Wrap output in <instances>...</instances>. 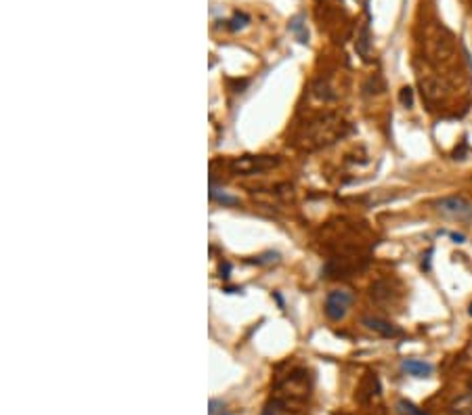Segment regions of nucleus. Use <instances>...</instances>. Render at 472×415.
I'll use <instances>...</instances> for the list:
<instances>
[{
    "instance_id": "1",
    "label": "nucleus",
    "mask_w": 472,
    "mask_h": 415,
    "mask_svg": "<svg viewBox=\"0 0 472 415\" xmlns=\"http://www.w3.org/2000/svg\"><path fill=\"white\" fill-rule=\"evenodd\" d=\"M344 132H346V124L338 115L325 113L306 126V130L302 134V145L308 149H319V147L336 143L338 138L344 136Z\"/></svg>"
},
{
    "instance_id": "2",
    "label": "nucleus",
    "mask_w": 472,
    "mask_h": 415,
    "mask_svg": "<svg viewBox=\"0 0 472 415\" xmlns=\"http://www.w3.org/2000/svg\"><path fill=\"white\" fill-rule=\"evenodd\" d=\"M279 163L275 155H241L229 161V170L237 176H252L273 170Z\"/></svg>"
},
{
    "instance_id": "3",
    "label": "nucleus",
    "mask_w": 472,
    "mask_h": 415,
    "mask_svg": "<svg viewBox=\"0 0 472 415\" xmlns=\"http://www.w3.org/2000/svg\"><path fill=\"white\" fill-rule=\"evenodd\" d=\"M436 212L445 218L457 220V222H470L472 220V201L462 195H449L436 201Z\"/></svg>"
},
{
    "instance_id": "4",
    "label": "nucleus",
    "mask_w": 472,
    "mask_h": 415,
    "mask_svg": "<svg viewBox=\"0 0 472 415\" xmlns=\"http://www.w3.org/2000/svg\"><path fill=\"white\" fill-rule=\"evenodd\" d=\"M417 82H420L422 94H424L428 101H441V99L447 96L449 86L445 84V80H443L438 73H434V71H430V69L420 71V73H417Z\"/></svg>"
},
{
    "instance_id": "5",
    "label": "nucleus",
    "mask_w": 472,
    "mask_h": 415,
    "mask_svg": "<svg viewBox=\"0 0 472 415\" xmlns=\"http://www.w3.org/2000/svg\"><path fill=\"white\" fill-rule=\"evenodd\" d=\"M352 304V296L344 289H334L325 298V314L331 321H342Z\"/></svg>"
},
{
    "instance_id": "6",
    "label": "nucleus",
    "mask_w": 472,
    "mask_h": 415,
    "mask_svg": "<svg viewBox=\"0 0 472 415\" xmlns=\"http://www.w3.org/2000/svg\"><path fill=\"white\" fill-rule=\"evenodd\" d=\"M430 57H432V61L434 63H441V65H445V63H449L453 57H455V48H453V42H451V38L447 36V34H436V36H432L430 38Z\"/></svg>"
},
{
    "instance_id": "7",
    "label": "nucleus",
    "mask_w": 472,
    "mask_h": 415,
    "mask_svg": "<svg viewBox=\"0 0 472 415\" xmlns=\"http://www.w3.org/2000/svg\"><path fill=\"white\" fill-rule=\"evenodd\" d=\"M363 325L369 331H373V333H378L382 337H399L403 333L396 325H392V323H388L384 319H378V316H365L363 319Z\"/></svg>"
},
{
    "instance_id": "8",
    "label": "nucleus",
    "mask_w": 472,
    "mask_h": 415,
    "mask_svg": "<svg viewBox=\"0 0 472 415\" xmlns=\"http://www.w3.org/2000/svg\"><path fill=\"white\" fill-rule=\"evenodd\" d=\"M380 392H382V390H380V379H378V375H376V373H367V375L361 379V384H359L357 398H359L361 402H369V400L378 398Z\"/></svg>"
},
{
    "instance_id": "9",
    "label": "nucleus",
    "mask_w": 472,
    "mask_h": 415,
    "mask_svg": "<svg viewBox=\"0 0 472 415\" xmlns=\"http://www.w3.org/2000/svg\"><path fill=\"white\" fill-rule=\"evenodd\" d=\"M449 415H472V388L449 402Z\"/></svg>"
},
{
    "instance_id": "10",
    "label": "nucleus",
    "mask_w": 472,
    "mask_h": 415,
    "mask_svg": "<svg viewBox=\"0 0 472 415\" xmlns=\"http://www.w3.org/2000/svg\"><path fill=\"white\" fill-rule=\"evenodd\" d=\"M401 369L413 377H428L432 373V365L426 361H417V358H403Z\"/></svg>"
},
{
    "instance_id": "11",
    "label": "nucleus",
    "mask_w": 472,
    "mask_h": 415,
    "mask_svg": "<svg viewBox=\"0 0 472 415\" xmlns=\"http://www.w3.org/2000/svg\"><path fill=\"white\" fill-rule=\"evenodd\" d=\"M357 52L367 61L369 59V54H371V50H369V29H367V25H363L361 27V34L357 36Z\"/></svg>"
},
{
    "instance_id": "12",
    "label": "nucleus",
    "mask_w": 472,
    "mask_h": 415,
    "mask_svg": "<svg viewBox=\"0 0 472 415\" xmlns=\"http://www.w3.org/2000/svg\"><path fill=\"white\" fill-rule=\"evenodd\" d=\"M396 413H399V415H428L426 411L417 409L413 402H409V400H405V398L396 402Z\"/></svg>"
},
{
    "instance_id": "13",
    "label": "nucleus",
    "mask_w": 472,
    "mask_h": 415,
    "mask_svg": "<svg viewBox=\"0 0 472 415\" xmlns=\"http://www.w3.org/2000/svg\"><path fill=\"white\" fill-rule=\"evenodd\" d=\"M313 94H315V96H319L321 101H331V99H334V92L329 90L327 82H323V80L315 82V86H313Z\"/></svg>"
},
{
    "instance_id": "14",
    "label": "nucleus",
    "mask_w": 472,
    "mask_h": 415,
    "mask_svg": "<svg viewBox=\"0 0 472 415\" xmlns=\"http://www.w3.org/2000/svg\"><path fill=\"white\" fill-rule=\"evenodd\" d=\"M399 101H401V105L403 107H413V90L409 88V86H405V88H401V92H399Z\"/></svg>"
},
{
    "instance_id": "15",
    "label": "nucleus",
    "mask_w": 472,
    "mask_h": 415,
    "mask_svg": "<svg viewBox=\"0 0 472 415\" xmlns=\"http://www.w3.org/2000/svg\"><path fill=\"white\" fill-rule=\"evenodd\" d=\"M262 415H285V411H283V405H281L279 400H271V402L264 407Z\"/></svg>"
},
{
    "instance_id": "16",
    "label": "nucleus",
    "mask_w": 472,
    "mask_h": 415,
    "mask_svg": "<svg viewBox=\"0 0 472 415\" xmlns=\"http://www.w3.org/2000/svg\"><path fill=\"white\" fill-rule=\"evenodd\" d=\"M208 415H229V411H227V407L220 402V400H216V398H212L210 400V409H208Z\"/></svg>"
},
{
    "instance_id": "17",
    "label": "nucleus",
    "mask_w": 472,
    "mask_h": 415,
    "mask_svg": "<svg viewBox=\"0 0 472 415\" xmlns=\"http://www.w3.org/2000/svg\"><path fill=\"white\" fill-rule=\"evenodd\" d=\"M229 23V29H239V27H243L245 23H248V15H243V13H237L231 21H227Z\"/></svg>"
},
{
    "instance_id": "18",
    "label": "nucleus",
    "mask_w": 472,
    "mask_h": 415,
    "mask_svg": "<svg viewBox=\"0 0 472 415\" xmlns=\"http://www.w3.org/2000/svg\"><path fill=\"white\" fill-rule=\"evenodd\" d=\"M210 195H212L214 199H218L220 203H231V205H233V203H237V199H235V197H229V195H224V193H220V195H216V193H210Z\"/></svg>"
},
{
    "instance_id": "19",
    "label": "nucleus",
    "mask_w": 472,
    "mask_h": 415,
    "mask_svg": "<svg viewBox=\"0 0 472 415\" xmlns=\"http://www.w3.org/2000/svg\"><path fill=\"white\" fill-rule=\"evenodd\" d=\"M298 23H300L298 19H294V21H292V29H294V31H298V29H300V25H298ZM298 36H300V42H306V38H308V36H304V34H298Z\"/></svg>"
},
{
    "instance_id": "20",
    "label": "nucleus",
    "mask_w": 472,
    "mask_h": 415,
    "mask_svg": "<svg viewBox=\"0 0 472 415\" xmlns=\"http://www.w3.org/2000/svg\"><path fill=\"white\" fill-rule=\"evenodd\" d=\"M451 237H453V239H455L457 243H464V235H455V233H453Z\"/></svg>"
},
{
    "instance_id": "21",
    "label": "nucleus",
    "mask_w": 472,
    "mask_h": 415,
    "mask_svg": "<svg viewBox=\"0 0 472 415\" xmlns=\"http://www.w3.org/2000/svg\"><path fill=\"white\" fill-rule=\"evenodd\" d=\"M468 312H470V316H472V304H470V310H468Z\"/></svg>"
}]
</instances>
